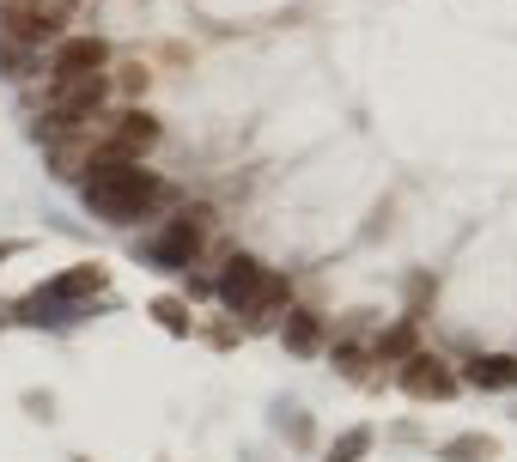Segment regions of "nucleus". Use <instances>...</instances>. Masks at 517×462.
I'll return each mask as SVG.
<instances>
[{"mask_svg":"<svg viewBox=\"0 0 517 462\" xmlns=\"http://www.w3.org/2000/svg\"><path fill=\"white\" fill-rule=\"evenodd\" d=\"M165 201H171V183L159 171H140L134 159H92L86 165V207L104 213L110 225H134Z\"/></svg>","mask_w":517,"mask_h":462,"instance_id":"nucleus-1","label":"nucleus"},{"mask_svg":"<svg viewBox=\"0 0 517 462\" xmlns=\"http://www.w3.org/2000/svg\"><path fill=\"white\" fill-rule=\"evenodd\" d=\"M207 225H213V213H207V207H189V213H183V219H171L146 250H153V262H159V268H189V262L201 256V244H207Z\"/></svg>","mask_w":517,"mask_h":462,"instance_id":"nucleus-2","label":"nucleus"},{"mask_svg":"<svg viewBox=\"0 0 517 462\" xmlns=\"http://www.w3.org/2000/svg\"><path fill=\"white\" fill-rule=\"evenodd\" d=\"M0 37H13L25 49H43V43L61 37V13L55 7H19V0H7V7H0Z\"/></svg>","mask_w":517,"mask_h":462,"instance_id":"nucleus-3","label":"nucleus"},{"mask_svg":"<svg viewBox=\"0 0 517 462\" xmlns=\"http://www.w3.org/2000/svg\"><path fill=\"white\" fill-rule=\"evenodd\" d=\"M402 390H408L414 402H445V396H457V371H451L445 359H432V353H408Z\"/></svg>","mask_w":517,"mask_h":462,"instance_id":"nucleus-4","label":"nucleus"},{"mask_svg":"<svg viewBox=\"0 0 517 462\" xmlns=\"http://www.w3.org/2000/svg\"><path fill=\"white\" fill-rule=\"evenodd\" d=\"M104 98H110V80H104V73H80V80H55L49 110H61V116H98Z\"/></svg>","mask_w":517,"mask_h":462,"instance_id":"nucleus-5","label":"nucleus"},{"mask_svg":"<svg viewBox=\"0 0 517 462\" xmlns=\"http://www.w3.org/2000/svg\"><path fill=\"white\" fill-rule=\"evenodd\" d=\"M262 286H268V268L250 262V256H232L226 274H219V304H232V311H250V304L262 298Z\"/></svg>","mask_w":517,"mask_h":462,"instance_id":"nucleus-6","label":"nucleus"},{"mask_svg":"<svg viewBox=\"0 0 517 462\" xmlns=\"http://www.w3.org/2000/svg\"><path fill=\"white\" fill-rule=\"evenodd\" d=\"M110 43L104 37H61L55 43V80H80V73H104Z\"/></svg>","mask_w":517,"mask_h":462,"instance_id":"nucleus-7","label":"nucleus"},{"mask_svg":"<svg viewBox=\"0 0 517 462\" xmlns=\"http://www.w3.org/2000/svg\"><path fill=\"white\" fill-rule=\"evenodd\" d=\"M469 383H475V390H511V383H517V359L511 353H487V359L469 365Z\"/></svg>","mask_w":517,"mask_h":462,"instance_id":"nucleus-8","label":"nucleus"},{"mask_svg":"<svg viewBox=\"0 0 517 462\" xmlns=\"http://www.w3.org/2000/svg\"><path fill=\"white\" fill-rule=\"evenodd\" d=\"M286 347L292 353H317L323 347V317L317 311H292L286 317Z\"/></svg>","mask_w":517,"mask_h":462,"instance_id":"nucleus-9","label":"nucleus"},{"mask_svg":"<svg viewBox=\"0 0 517 462\" xmlns=\"http://www.w3.org/2000/svg\"><path fill=\"white\" fill-rule=\"evenodd\" d=\"M438 456H445V462H493V456H499V444H493V438H481V432H463V438H451Z\"/></svg>","mask_w":517,"mask_h":462,"instance_id":"nucleus-10","label":"nucleus"},{"mask_svg":"<svg viewBox=\"0 0 517 462\" xmlns=\"http://www.w3.org/2000/svg\"><path fill=\"white\" fill-rule=\"evenodd\" d=\"M0 67H7V80H25L31 49H25V43H13V37H0Z\"/></svg>","mask_w":517,"mask_h":462,"instance_id":"nucleus-11","label":"nucleus"},{"mask_svg":"<svg viewBox=\"0 0 517 462\" xmlns=\"http://www.w3.org/2000/svg\"><path fill=\"white\" fill-rule=\"evenodd\" d=\"M365 450H372V432H365V426H359V432H347V438H341V444L329 450V462H359Z\"/></svg>","mask_w":517,"mask_h":462,"instance_id":"nucleus-12","label":"nucleus"},{"mask_svg":"<svg viewBox=\"0 0 517 462\" xmlns=\"http://www.w3.org/2000/svg\"><path fill=\"white\" fill-rule=\"evenodd\" d=\"M153 317H159L171 335H189V317H183V304H177V298H159V304H153Z\"/></svg>","mask_w":517,"mask_h":462,"instance_id":"nucleus-13","label":"nucleus"},{"mask_svg":"<svg viewBox=\"0 0 517 462\" xmlns=\"http://www.w3.org/2000/svg\"><path fill=\"white\" fill-rule=\"evenodd\" d=\"M408 347H414V329H408V323H402V329H390V335L378 341V353H384V359H396V353H408Z\"/></svg>","mask_w":517,"mask_h":462,"instance_id":"nucleus-14","label":"nucleus"},{"mask_svg":"<svg viewBox=\"0 0 517 462\" xmlns=\"http://www.w3.org/2000/svg\"><path fill=\"white\" fill-rule=\"evenodd\" d=\"M122 86L128 92H146V67H122Z\"/></svg>","mask_w":517,"mask_h":462,"instance_id":"nucleus-15","label":"nucleus"},{"mask_svg":"<svg viewBox=\"0 0 517 462\" xmlns=\"http://www.w3.org/2000/svg\"><path fill=\"white\" fill-rule=\"evenodd\" d=\"M0 262H7V250H0Z\"/></svg>","mask_w":517,"mask_h":462,"instance_id":"nucleus-16","label":"nucleus"}]
</instances>
